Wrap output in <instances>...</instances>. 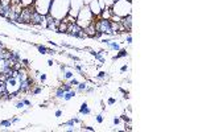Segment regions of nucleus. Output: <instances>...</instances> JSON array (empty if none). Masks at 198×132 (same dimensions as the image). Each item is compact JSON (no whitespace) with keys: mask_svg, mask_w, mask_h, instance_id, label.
Instances as JSON below:
<instances>
[{"mask_svg":"<svg viewBox=\"0 0 198 132\" xmlns=\"http://www.w3.org/2000/svg\"><path fill=\"white\" fill-rule=\"evenodd\" d=\"M130 1H132V0H130Z\"/></svg>","mask_w":198,"mask_h":132,"instance_id":"nucleus-55","label":"nucleus"},{"mask_svg":"<svg viewBox=\"0 0 198 132\" xmlns=\"http://www.w3.org/2000/svg\"><path fill=\"white\" fill-rule=\"evenodd\" d=\"M64 94H65V91L62 90L61 87H57V89H56V93H54V98L56 99H62Z\"/></svg>","mask_w":198,"mask_h":132,"instance_id":"nucleus-25","label":"nucleus"},{"mask_svg":"<svg viewBox=\"0 0 198 132\" xmlns=\"http://www.w3.org/2000/svg\"><path fill=\"white\" fill-rule=\"evenodd\" d=\"M64 56H66L68 58H70V59H73V61H75V62H82V59H81V57H78V56H75V54H72V53H64Z\"/></svg>","mask_w":198,"mask_h":132,"instance_id":"nucleus-23","label":"nucleus"},{"mask_svg":"<svg viewBox=\"0 0 198 132\" xmlns=\"http://www.w3.org/2000/svg\"><path fill=\"white\" fill-rule=\"evenodd\" d=\"M119 118H120V120H122V122H128V120H131V118L127 114H122Z\"/></svg>","mask_w":198,"mask_h":132,"instance_id":"nucleus-36","label":"nucleus"},{"mask_svg":"<svg viewBox=\"0 0 198 132\" xmlns=\"http://www.w3.org/2000/svg\"><path fill=\"white\" fill-rule=\"evenodd\" d=\"M77 38H81V40H85V38H89V36H87V33L85 32V29H81V31L78 32V35H77Z\"/></svg>","mask_w":198,"mask_h":132,"instance_id":"nucleus-29","label":"nucleus"},{"mask_svg":"<svg viewBox=\"0 0 198 132\" xmlns=\"http://www.w3.org/2000/svg\"><path fill=\"white\" fill-rule=\"evenodd\" d=\"M130 70V66L127 65V63H124L123 66H120V73H127Z\"/></svg>","mask_w":198,"mask_h":132,"instance_id":"nucleus-37","label":"nucleus"},{"mask_svg":"<svg viewBox=\"0 0 198 132\" xmlns=\"http://www.w3.org/2000/svg\"><path fill=\"white\" fill-rule=\"evenodd\" d=\"M69 8H70V0H52L49 15H52L54 19L62 20L69 13Z\"/></svg>","mask_w":198,"mask_h":132,"instance_id":"nucleus-1","label":"nucleus"},{"mask_svg":"<svg viewBox=\"0 0 198 132\" xmlns=\"http://www.w3.org/2000/svg\"><path fill=\"white\" fill-rule=\"evenodd\" d=\"M89 8H90V11H91V13L94 15V17L99 19V16H100V12H102V8H100V5H99L98 0H92L91 3L89 4Z\"/></svg>","mask_w":198,"mask_h":132,"instance_id":"nucleus-6","label":"nucleus"},{"mask_svg":"<svg viewBox=\"0 0 198 132\" xmlns=\"http://www.w3.org/2000/svg\"><path fill=\"white\" fill-rule=\"evenodd\" d=\"M46 63H48V66H49V67H53V65H54V61H53V59H48V62H46Z\"/></svg>","mask_w":198,"mask_h":132,"instance_id":"nucleus-50","label":"nucleus"},{"mask_svg":"<svg viewBox=\"0 0 198 132\" xmlns=\"http://www.w3.org/2000/svg\"><path fill=\"white\" fill-rule=\"evenodd\" d=\"M107 104H108V106H114V104H116V99L115 98H108V99H107Z\"/></svg>","mask_w":198,"mask_h":132,"instance_id":"nucleus-42","label":"nucleus"},{"mask_svg":"<svg viewBox=\"0 0 198 132\" xmlns=\"http://www.w3.org/2000/svg\"><path fill=\"white\" fill-rule=\"evenodd\" d=\"M34 1H36V0H21V4H23L24 7H27V5H33Z\"/></svg>","mask_w":198,"mask_h":132,"instance_id":"nucleus-35","label":"nucleus"},{"mask_svg":"<svg viewBox=\"0 0 198 132\" xmlns=\"http://www.w3.org/2000/svg\"><path fill=\"white\" fill-rule=\"evenodd\" d=\"M65 131L66 132H75L77 131V128H74V125H70L69 128H65Z\"/></svg>","mask_w":198,"mask_h":132,"instance_id":"nucleus-48","label":"nucleus"},{"mask_svg":"<svg viewBox=\"0 0 198 132\" xmlns=\"http://www.w3.org/2000/svg\"><path fill=\"white\" fill-rule=\"evenodd\" d=\"M83 7V1L82 0H70V8H69V13L70 16L77 19L81 8Z\"/></svg>","mask_w":198,"mask_h":132,"instance_id":"nucleus-4","label":"nucleus"},{"mask_svg":"<svg viewBox=\"0 0 198 132\" xmlns=\"http://www.w3.org/2000/svg\"><path fill=\"white\" fill-rule=\"evenodd\" d=\"M126 57H128V50L122 48V49H119V50H118V53H116L115 56L112 57V61H118V59L126 58Z\"/></svg>","mask_w":198,"mask_h":132,"instance_id":"nucleus-10","label":"nucleus"},{"mask_svg":"<svg viewBox=\"0 0 198 132\" xmlns=\"http://www.w3.org/2000/svg\"><path fill=\"white\" fill-rule=\"evenodd\" d=\"M94 91H95V86H91V87H86V90L83 91V94H92V93H94Z\"/></svg>","mask_w":198,"mask_h":132,"instance_id":"nucleus-34","label":"nucleus"},{"mask_svg":"<svg viewBox=\"0 0 198 132\" xmlns=\"http://www.w3.org/2000/svg\"><path fill=\"white\" fill-rule=\"evenodd\" d=\"M60 87H61V89L65 91V93H66V91H70L73 89V86L69 83V82H62V83L60 85Z\"/></svg>","mask_w":198,"mask_h":132,"instance_id":"nucleus-27","label":"nucleus"},{"mask_svg":"<svg viewBox=\"0 0 198 132\" xmlns=\"http://www.w3.org/2000/svg\"><path fill=\"white\" fill-rule=\"evenodd\" d=\"M19 85H20V82H19V79H17L16 77H9L5 81V86H7V90L9 94L19 91Z\"/></svg>","mask_w":198,"mask_h":132,"instance_id":"nucleus-5","label":"nucleus"},{"mask_svg":"<svg viewBox=\"0 0 198 132\" xmlns=\"http://www.w3.org/2000/svg\"><path fill=\"white\" fill-rule=\"evenodd\" d=\"M62 75H64V81H69V79H72L73 77H74V71H73V70L66 69V71L65 73H62Z\"/></svg>","mask_w":198,"mask_h":132,"instance_id":"nucleus-22","label":"nucleus"},{"mask_svg":"<svg viewBox=\"0 0 198 132\" xmlns=\"http://www.w3.org/2000/svg\"><path fill=\"white\" fill-rule=\"evenodd\" d=\"M68 82H69V83H70V85H72V86H73V87H74V86H77V85H78V83H79V82H81V81H79V79H78V78H75V77H73L72 79H69V81H68Z\"/></svg>","mask_w":198,"mask_h":132,"instance_id":"nucleus-32","label":"nucleus"},{"mask_svg":"<svg viewBox=\"0 0 198 132\" xmlns=\"http://www.w3.org/2000/svg\"><path fill=\"white\" fill-rule=\"evenodd\" d=\"M4 48H5V45H4L3 42L0 41V50H1V49H4Z\"/></svg>","mask_w":198,"mask_h":132,"instance_id":"nucleus-53","label":"nucleus"},{"mask_svg":"<svg viewBox=\"0 0 198 132\" xmlns=\"http://www.w3.org/2000/svg\"><path fill=\"white\" fill-rule=\"evenodd\" d=\"M38 78H40V82H41V83H45L46 79H48V74L46 73H40L38 74Z\"/></svg>","mask_w":198,"mask_h":132,"instance_id":"nucleus-31","label":"nucleus"},{"mask_svg":"<svg viewBox=\"0 0 198 132\" xmlns=\"http://www.w3.org/2000/svg\"><path fill=\"white\" fill-rule=\"evenodd\" d=\"M42 93V87L41 86H37V85H34L33 89L31 90V94L32 95H40Z\"/></svg>","mask_w":198,"mask_h":132,"instance_id":"nucleus-24","label":"nucleus"},{"mask_svg":"<svg viewBox=\"0 0 198 132\" xmlns=\"http://www.w3.org/2000/svg\"><path fill=\"white\" fill-rule=\"evenodd\" d=\"M124 44H128V45H131V44H132V36H131V33H127V35H126Z\"/></svg>","mask_w":198,"mask_h":132,"instance_id":"nucleus-33","label":"nucleus"},{"mask_svg":"<svg viewBox=\"0 0 198 132\" xmlns=\"http://www.w3.org/2000/svg\"><path fill=\"white\" fill-rule=\"evenodd\" d=\"M112 13L120 17H124L127 15H132V1L130 0H116L112 4Z\"/></svg>","mask_w":198,"mask_h":132,"instance_id":"nucleus-2","label":"nucleus"},{"mask_svg":"<svg viewBox=\"0 0 198 132\" xmlns=\"http://www.w3.org/2000/svg\"><path fill=\"white\" fill-rule=\"evenodd\" d=\"M114 3H115V0H104V4H106L107 8H111Z\"/></svg>","mask_w":198,"mask_h":132,"instance_id":"nucleus-41","label":"nucleus"},{"mask_svg":"<svg viewBox=\"0 0 198 132\" xmlns=\"http://www.w3.org/2000/svg\"><path fill=\"white\" fill-rule=\"evenodd\" d=\"M82 1H83V5H89L92 0H82Z\"/></svg>","mask_w":198,"mask_h":132,"instance_id":"nucleus-51","label":"nucleus"},{"mask_svg":"<svg viewBox=\"0 0 198 132\" xmlns=\"http://www.w3.org/2000/svg\"><path fill=\"white\" fill-rule=\"evenodd\" d=\"M82 50H85V52H89L90 54L94 57V58L98 59L99 62H102V63L106 62V58H104V56H103L100 52H96V50H94V49H91V48H82Z\"/></svg>","mask_w":198,"mask_h":132,"instance_id":"nucleus-7","label":"nucleus"},{"mask_svg":"<svg viewBox=\"0 0 198 132\" xmlns=\"http://www.w3.org/2000/svg\"><path fill=\"white\" fill-rule=\"evenodd\" d=\"M21 101L24 102V104H25V107H31L32 106V102L29 101V99H27V98H20Z\"/></svg>","mask_w":198,"mask_h":132,"instance_id":"nucleus-39","label":"nucleus"},{"mask_svg":"<svg viewBox=\"0 0 198 132\" xmlns=\"http://www.w3.org/2000/svg\"><path fill=\"white\" fill-rule=\"evenodd\" d=\"M40 107H41V108H46V107H48V104H46V103H41V104H40Z\"/></svg>","mask_w":198,"mask_h":132,"instance_id":"nucleus-52","label":"nucleus"},{"mask_svg":"<svg viewBox=\"0 0 198 132\" xmlns=\"http://www.w3.org/2000/svg\"><path fill=\"white\" fill-rule=\"evenodd\" d=\"M21 54H20V52H16V50H11V53H9V59L12 61V62H19V61H21Z\"/></svg>","mask_w":198,"mask_h":132,"instance_id":"nucleus-14","label":"nucleus"},{"mask_svg":"<svg viewBox=\"0 0 198 132\" xmlns=\"http://www.w3.org/2000/svg\"><path fill=\"white\" fill-rule=\"evenodd\" d=\"M82 129H86V131H95L94 127H90V125H82Z\"/></svg>","mask_w":198,"mask_h":132,"instance_id":"nucleus-47","label":"nucleus"},{"mask_svg":"<svg viewBox=\"0 0 198 132\" xmlns=\"http://www.w3.org/2000/svg\"><path fill=\"white\" fill-rule=\"evenodd\" d=\"M33 46H36V48H37L38 53H41L42 56H44V54H48V49H49V46H46V45H41V44H33Z\"/></svg>","mask_w":198,"mask_h":132,"instance_id":"nucleus-19","label":"nucleus"},{"mask_svg":"<svg viewBox=\"0 0 198 132\" xmlns=\"http://www.w3.org/2000/svg\"><path fill=\"white\" fill-rule=\"evenodd\" d=\"M75 95H77V91L72 89L70 91H66L65 94H64V97H62L61 101L62 102H69V101H72L73 98H75Z\"/></svg>","mask_w":198,"mask_h":132,"instance_id":"nucleus-13","label":"nucleus"},{"mask_svg":"<svg viewBox=\"0 0 198 132\" xmlns=\"http://www.w3.org/2000/svg\"><path fill=\"white\" fill-rule=\"evenodd\" d=\"M16 3H21V0H12V4H16Z\"/></svg>","mask_w":198,"mask_h":132,"instance_id":"nucleus-54","label":"nucleus"},{"mask_svg":"<svg viewBox=\"0 0 198 132\" xmlns=\"http://www.w3.org/2000/svg\"><path fill=\"white\" fill-rule=\"evenodd\" d=\"M94 118H95V122L98 123V124H102V123L104 122V116H103V114H96Z\"/></svg>","mask_w":198,"mask_h":132,"instance_id":"nucleus-30","label":"nucleus"},{"mask_svg":"<svg viewBox=\"0 0 198 132\" xmlns=\"http://www.w3.org/2000/svg\"><path fill=\"white\" fill-rule=\"evenodd\" d=\"M107 78H108V73H107V71H99L98 74H96L95 77H94V78H92L91 81H106Z\"/></svg>","mask_w":198,"mask_h":132,"instance_id":"nucleus-17","label":"nucleus"},{"mask_svg":"<svg viewBox=\"0 0 198 132\" xmlns=\"http://www.w3.org/2000/svg\"><path fill=\"white\" fill-rule=\"evenodd\" d=\"M12 122L11 119H4V120H0V127H4V128H8V127H12Z\"/></svg>","mask_w":198,"mask_h":132,"instance_id":"nucleus-26","label":"nucleus"},{"mask_svg":"<svg viewBox=\"0 0 198 132\" xmlns=\"http://www.w3.org/2000/svg\"><path fill=\"white\" fill-rule=\"evenodd\" d=\"M66 31H68V24L61 20V23H60L57 27V33H65L66 35Z\"/></svg>","mask_w":198,"mask_h":132,"instance_id":"nucleus-20","label":"nucleus"},{"mask_svg":"<svg viewBox=\"0 0 198 132\" xmlns=\"http://www.w3.org/2000/svg\"><path fill=\"white\" fill-rule=\"evenodd\" d=\"M15 107H16L17 110H24V108H25V104H24V102L21 101V99H19V101L15 102Z\"/></svg>","mask_w":198,"mask_h":132,"instance_id":"nucleus-28","label":"nucleus"},{"mask_svg":"<svg viewBox=\"0 0 198 132\" xmlns=\"http://www.w3.org/2000/svg\"><path fill=\"white\" fill-rule=\"evenodd\" d=\"M11 122H12V124H16L17 122H20V118H19V116H15V118L11 119Z\"/></svg>","mask_w":198,"mask_h":132,"instance_id":"nucleus-49","label":"nucleus"},{"mask_svg":"<svg viewBox=\"0 0 198 132\" xmlns=\"http://www.w3.org/2000/svg\"><path fill=\"white\" fill-rule=\"evenodd\" d=\"M107 49H108V50H114V52H118L119 49H122V45H120V42H116L115 40H112V41L107 45Z\"/></svg>","mask_w":198,"mask_h":132,"instance_id":"nucleus-16","label":"nucleus"},{"mask_svg":"<svg viewBox=\"0 0 198 132\" xmlns=\"http://www.w3.org/2000/svg\"><path fill=\"white\" fill-rule=\"evenodd\" d=\"M66 69H68V65H64V63H60V71H61V74H62V73H65V71H66Z\"/></svg>","mask_w":198,"mask_h":132,"instance_id":"nucleus-43","label":"nucleus"},{"mask_svg":"<svg viewBox=\"0 0 198 132\" xmlns=\"http://www.w3.org/2000/svg\"><path fill=\"white\" fill-rule=\"evenodd\" d=\"M95 20L94 17V15L91 13V11H90L89 5H83L79 11L78 16H77V24L81 27V28H86V27H89L90 24H92Z\"/></svg>","mask_w":198,"mask_h":132,"instance_id":"nucleus-3","label":"nucleus"},{"mask_svg":"<svg viewBox=\"0 0 198 132\" xmlns=\"http://www.w3.org/2000/svg\"><path fill=\"white\" fill-rule=\"evenodd\" d=\"M112 9L111 8H104V9H102V12H100V16L99 17L100 19H106V20H111V17H112Z\"/></svg>","mask_w":198,"mask_h":132,"instance_id":"nucleus-11","label":"nucleus"},{"mask_svg":"<svg viewBox=\"0 0 198 132\" xmlns=\"http://www.w3.org/2000/svg\"><path fill=\"white\" fill-rule=\"evenodd\" d=\"M120 123H122V120H120V118H116V116H115V118L112 119V124H114V125H119Z\"/></svg>","mask_w":198,"mask_h":132,"instance_id":"nucleus-44","label":"nucleus"},{"mask_svg":"<svg viewBox=\"0 0 198 132\" xmlns=\"http://www.w3.org/2000/svg\"><path fill=\"white\" fill-rule=\"evenodd\" d=\"M58 52H60V50H57V49H52V48H49V49H48V54H50V56H54V54H58Z\"/></svg>","mask_w":198,"mask_h":132,"instance_id":"nucleus-40","label":"nucleus"},{"mask_svg":"<svg viewBox=\"0 0 198 132\" xmlns=\"http://www.w3.org/2000/svg\"><path fill=\"white\" fill-rule=\"evenodd\" d=\"M48 44H49L50 46H54V48H57V49H61V45H58V44H56L54 41H50V40H49Z\"/></svg>","mask_w":198,"mask_h":132,"instance_id":"nucleus-45","label":"nucleus"},{"mask_svg":"<svg viewBox=\"0 0 198 132\" xmlns=\"http://www.w3.org/2000/svg\"><path fill=\"white\" fill-rule=\"evenodd\" d=\"M75 124H82V120L79 118H72V119H69L68 122L62 123L61 127H70V125H75Z\"/></svg>","mask_w":198,"mask_h":132,"instance_id":"nucleus-12","label":"nucleus"},{"mask_svg":"<svg viewBox=\"0 0 198 132\" xmlns=\"http://www.w3.org/2000/svg\"><path fill=\"white\" fill-rule=\"evenodd\" d=\"M89 86V81H83V82H79L78 85H77V89H75V91L78 93V94H83V91L86 90V87Z\"/></svg>","mask_w":198,"mask_h":132,"instance_id":"nucleus-15","label":"nucleus"},{"mask_svg":"<svg viewBox=\"0 0 198 132\" xmlns=\"http://www.w3.org/2000/svg\"><path fill=\"white\" fill-rule=\"evenodd\" d=\"M115 1H116V0H115Z\"/></svg>","mask_w":198,"mask_h":132,"instance_id":"nucleus-56","label":"nucleus"},{"mask_svg":"<svg viewBox=\"0 0 198 132\" xmlns=\"http://www.w3.org/2000/svg\"><path fill=\"white\" fill-rule=\"evenodd\" d=\"M61 48H68V49H73V50H75V52H81L82 50V48H77V46H74V45H70V44H68V42H65V41H62L61 44Z\"/></svg>","mask_w":198,"mask_h":132,"instance_id":"nucleus-21","label":"nucleus"},{"mask_svg":"<svg viewBox=\"0 0 198 132\" xmlns=\"http://www.w3.org/2000/svg\"><path fill=\"white\" fill-rule=\"evenodd\" d=\"M123 27L127 29L128 33H131V29H132V15H127L124 17H122V21H120Z\"/></svg>","mask_w":198,"mask_h":132,"instance_id":"nucleus-8","label":"nucleus"},{"mask_svg":"<svg viewBox=\"0 0 198 132\" xmlns=\"http://www.w3.org/2000/svg\"><path fill=\"white\" fill-rule=\"evenodd\" d=\"M62 114H64V111H62V110H56L54 116H56V118H61Z\"/></svg>","mask_w":198,"mask_h":132,"instance_id":"nucleus-46","label":"nucleus"},{"mask_svg":"<svg viewBox=\"0 0 198 132\" xmlns=\"http://www.w3.org/2000/svg\"><path fill=\"white\" fill-rule=\"evenodd\" d=\"M78 114L82 115V116H87V115H91V108L89 107V103L87 102H83L81 104V107L78 110Z\"/></svg>","mask_w":198,"mask_h":132,"instance_id":"nucleus-9","label":"nucleus"},{"mask_svg":"<svg viewBox=\"0 0 198 132\" xmlns=\"http://www.w3.org/2000/svg\"><path fill=\"white\" fill-rule=\"evenodd\" d=\"M21 63H23V66H24L25 69H28L29 67V59H27V58H21Z\"/></svg>","mask_w":198,"mask_h":132,"instance_id":"nucleus-38","label":"nucleus"},{"mask_svg":"<svg viewBox=\"0 0 198 132\" xmlns=\"http://www.w3.org/2000/svg\"><path fill=\"white\" fill-rule=\"evenodd\" d=\"M85 29V32L87 33V36H89V38H94V36H95V28H94V23L92 24H90L89 27H86V28H83Z\"/></svg>","mask_w":198,"mask_h":132,"instance_id":"nucleus-18","label":"nucleus"}]
</instances>
